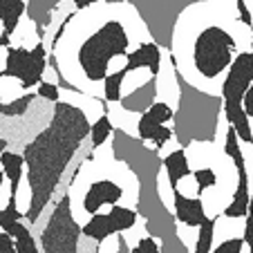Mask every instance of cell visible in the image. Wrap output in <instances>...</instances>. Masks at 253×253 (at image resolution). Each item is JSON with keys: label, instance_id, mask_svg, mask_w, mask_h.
I'll use <instances>...</instances> for the list:
<instances>
[{"label": "cell", "instance_id": "obj_30", "mask_svg": "<svg viewBox=\"0 0 253 253\" xmlns=\"http://www.w3.org/2000/svg\"><path fill=\"white\" fill-rule=\"evenodd\" d=\"M130 253H159V244L155 238L146 235V238H139L137 244L130 249Z\"/></svg>", "mask_w": 253, "mask_h": 253}, {"label": "cell", "instance_id": "obj_19", "mask_svg": "<svg viewBox=\"0 0 253 253\" xmlns=\"http://www.w3.org/2000/svg\"><path fill=\"white\" fill-rule=\"evenodd\" d=\"M162 170H166L168 184L170 188H177L184 177L191 175V166H188V157H186V148H177L172 153H168L162 159Z\"/></svg>", "mask_w": 253, "mask_h": 253}, {"label": "cell", "instance_id": "obj_29", "mask_svg": "<svg viewBox=\"0 0 253 253\" xmlns=\"http://www.w3.org/2000/svg\"><path fill=\"white\" fill-rule=\"evenodd\" d=\"M244 240L242 238H229L224 242H220L217 247L211 249V253H242L244 251Z\"/></svg>", "mask_w": 253, "mask_h": 253}, {"label": "cell", "instance_id": "obj_20", "mask_svg": "<svg viewBox=\"0 0 253 253\" xmlns=\"http://www.w3.org/2000/svg\"><path fill=\"white\" fill-rule=\"evenodd\" d=\"M25 16V0H0V25L2 34L9 36L18 29L20 18Z\"/></svg>", "mask_w": 253, "mask_h": 253}, {"label": "cell", "instance_id": "obj_18", "mask_svg": "<svg viewBox=\"0 0 253 253\" xmlns=\"http://www.w3.org/2000/svg\"><path fill=\"white\" fill-rule=\"evenodd\" d=\"M0 170L5 175V179L9 182V202H18L16 195H18V186H20V179H23V172H25V162L18 153L14 150L5 148L0 153Z\"/></svg>", "mask_w": 253, "mask_h": 253}, {"label": "cell", "instance_id": "obj_22", "mask_svg": "<svg viewBox=\"0 0 253 253\" xmlns=\"http://www.w3.org/2000/svg\"><path fill=\"white\" fill-rule=\"evenodd\" d=\"M126 77H128V72H126L124 67L105 74V79H103V96H101L105 103H119L121 94H124L121 90H124Z\"/></svg>", "mask_w": 253, "mask_h": 253}, {"label": "cell", "instance_id": "obj_16", "mask_svg": "<svg viewBox=\"0 0 253 253\" xmlns=\"http://www.w3.org/2000/svg\"><path fill=\"white\" fill-rule=\"evenodd\" d=\"M157 90H159V77H150L146 83H141L139 87H134L130 94H121L119 105L126 112L132 115H141L157 101Z\"/></svg>", "mask_w": 253, "mask_h": 253}, {"label": "cell", "instance_id": "obj_34", "mask_svg": "<svg viewBox=\"0 0 253 253\" xmlns=\"http://www.w3.org/2000/svg\"><path fill=\"white\" fill-rule=\"evenodd\" d=\"M96 2H101V0H74V9H77V11L90 9V7L96 5Z\"/></svg>", "mask_w": 253, "mask_h": 253}, {"label": "cell", "instance_id": "obj_36", "mask_svg": "<svg viewBox=\"0 0 253 253\" xmlns=\"http://www.w3.org/2000/svg\"><path fill=\"white\" fill-rule=\"evenodd\" d=\"M7 45H11V39L5 36V34H0V47H7Z\"/></svg>", "mask_w": 253, "mask_h": 253}, {"label": "cell", "instance_id": "obj_21", "mask_svg": "<svg viewBox=\"0 0 253 253\" xmlns=\"http://www.w3.org/2000/svg\"><path fill=\"white\" fill-rule=\"evenodd\" d=\"M36 99H39V96H36V92H32V90H27L25 94H20L18 99H14V101H2L0 99V117H5V119L25 117Z\"/></svg>", "mask_w": 253, "mask_h": 253}, {"label": "cell", "instance_id": "obj_38", "mask_svg": "<svg viewBox=\"0 0 253 253\" xmlns=\"http://www.w3.org/2000/svg\"><path fill=\"white\" fill-rule=\"evenodd\" d=\"M5 184V175H2V170H0V186Z\"/></svg>", "mask_w": 253, "mask_h": 253}, {"label": "cell", "instance_id": "obj_27", "mask_svg": "<svg viewBox=\"0 0 253 253\" xmlns=\"http://www.w3.org/2000/svg\"><path fill=\"white\" fill-rule=\"evenodd\" d=\"M193 177H195L197 182V193H204L206 188H213L217 184V175H215L213 168H197V170H191Z\"/></svg>", "mask_w": 253, "mask_h": 253}, {"label": "cell", "instance_id": "obj_32", "mask_svg": "<svg viewBox=\"0 0 253 253\" xmlns=\"http://www.w3.org/2000/svg\"><path fill=\"white\" fill-rule=\"evenodd\" d=\"M0 253H16L14 238H11V235H7L5 231H0Z\"/></svg>", "mask_w": 253, "mask_h": 253}, {"label": "cell", "instance_id": "obj_31", "mask_svg": "<svg viewBox=\"0 0 253 253\" xmlns=\"http://www.w3.org/2000/svg\"><path fill=\"white\" fill-rule=\"evenodd\" d=\"M235 7H238V18H240V23H242L247 29H251L253 20H251V9H249V5L244 2V0H235Z\"/></svg>", "mask_w": 253, "mask_h": 253}, {"label": "cell", "instance_id": "obj_17", "mask_svg": "<svg viewBox=\"0 0 253 253\" xmlns=\"http://www.w3.org/2000/svg\"><path fill=\"white\" fill-rule=\"evenodd\" d=\"M61 2L63 0H25V14L32 20L39 41H45L47 27L52 25L54 18V11L61 7Z\"/></svg>", "mask_w": 253, "mask_h": 253}, {"label": "cell", "instance_id": "obj_5", "mask_svg": "<svg viewBox=\"0 0 253 253\" xmlns=\"http://www.w3.org/2000/svg\"><path fill=\"white\" fill-rule=\"evenodd\" d=\"M222 81V115L226 117L229 126H233L240 143H253V121L242 110V96L253 85V52L242 49L233 56L231 65L224 72Z\"/></svg>", "mask_w": 253, "mask_h": 253}, {"label": "cell", "instance_id": "obj_3", "mask_svg": "<svg viewBox=\"0 0 253 253\" xmlns=\"http://www.w3.org/2000/svg\"><path fill=\"white\" fill-rule=\"evenodd\" d=\"M112 157L126 164L137 179V206L134 213L143 220L146 233L157 240L159 253H191L188 244L182 240L172 211L164 204L159 195V172L162 157L159 150L148 148L141 139H134L126 130H112Z\"/></svg>", "mask_w": 253, "mask_h": 253}, {"label": "cell", "instance_id": "obj_2", "mask_svg": "<svg viewBox=\"0 0 253 253\" xmlns=\"http://www.w3.org/2000/svg\"><path fill=\"white\" fill-rule=\"evenodd\" d=\"M108 5L99 9L70 11L63 18V34L54 54L61 74L83 90V83L96 85L110 72V63L130 52V29L124 16H105ZM85 94V90H83Z\"/></svg>", "mask_w": 253, "mask_h": 253}, {"label": "cell", "instance_id": "obj_15", "mask_svg": "<svg viewBox=\"0 0 253 253\" xmlns=\"http://www.w3.org/2000/svg\"><path fill=\"white\" fill-rule=\"evenodd\" d=\"M235 170H238V186H235L233 197L224 206L222 215L229 217V220H244L251 213V179H249L247 166L235 168Z\"/></svg>", "mask_w": 253, "mask_h": 253}, {"label": "cell", "instance_id": "obj_26", "mask_svg": "<svg viewBox=\"0 0 253 253\" xmlns=\"http://www.w3.org/2000/svg\"><path fill=\"white\" fill-rule=\"evenodd\" d=\"M224 155H226V157H231V159H233L235 168H242V166H247V164H244V153H242V146H240V139H238V134H235L233 126H229V128H226Z\"/></svg>", "mask_w": 253, "mask_h": 253}, {"label": "cell", "instance_id": "obj_37", "mask_svg": "<svg viewBox=\"0 0 253 253\" xmlns=\"http://www.w3.org/2000/svg\"><path fill=\"white\" fill-rule=\"evenodd\" d=\"M5 148H9V141H7L5 137H0V153H2Z\"/></svg>", "mask_w": 253, "mask_h": 253}, {"label": "cell", "instance_id": "obj_13", "mask_svg": "<svg viewBox=\"0 0 253 253\" xmlns=\"http://www.w3.org/2000/svg\"><path fill=\"white\" fill-rule=\"evenodd\" d=\"M172 191V209H175V220L179 224L188 226V229H197L202 222L209 217L204 211V200L202 197H186L179 193V188H170Z\"/></svg>", "mask_w": 253, "mask_h": 253}, {"label": "cell", "instance_id": "obj_28", "mask_svg": "<svg viewBox=\"0 0 253 253\" xmlns=\"http://www.w3.org/2000/svg\"><path fill=\"white\" fill-rule=\"evenodd\" d=\"M36 96L47 101V103H56V101H61V90H58V85L52 81H41L39 85H36Z\"/></svg>", "mask_w": 253, "mask_h": 253}, {"label": "cell", "instance_id": "obj_12", "mask_svg": "<svg viewBox=\"0 0 253 253\" xmlns=\"http://www.w3.org/2000/svg\"><path fill=\"white\" fill-rule=\"evenodd\" d=\"M124 197V188L112 179H96L90 184V188L83 195V211L90 215L99 213L101 206H112L119 204V200Z\"/></svg>", "mask_w": 253, "mask_h": 253}, {"label": "cell", "instance_id": "obj_25", "mask_svg": "<svg viewBox=\"0 0 253 253\" xmlns=\"http://www.w3.org/2000/svg\"><path fill=\"white\" fill-rule=\"evenodd\" d=\"M11 238H14V244H16V253H41L39 242H36V238L32 235V229L25 222H20Z\"/></svg>", "mask_w": 253, "mask_h": 253}, {"label": "cell", "instance_id": "obj_35", "mask_svg": "<svg viewBox=\"0 0 253 253\" xmlns=\"http://www.w3.org/2000/svg\"><path fill=\"white\" fill-rule=\"evenodd\" d=\"M119 238H117V253H130V244H128V240L124 238L121 233H117Z\"/></svg>", "mask_w": 253, "mask_h": 253}, {"label": "cell", "instance_id": "obj_11", "mask_svg": "<svg viewBox=\"0 0 253 253\" xmlns=\"http://www.w3.org/2000/svg\"><path fill=\"white\" fill-rule=\"evenodd\" d=\"M172 119V108L164 101H155L146 112L139 115L137 121V137L143 143L150 141L155 150H162L168 141L172 139V130L168 128V121Z\"/></svg>", "mask_w": 253, "mask_h": 253}, {"label": "cell", "instance_id": "obj_14", "mask_svg": "<svg viewBox=\"0 0 253 253\" xmlns=\"http://www.w3.org/2000/svg\"><path fill=\"white\" fill-rule=\"evenodd\" d=\"M141 67L150 70V77H159V72H162V47L153 41H143V43L137 45V49L126 54L124 70L128 74L141 70Z\"/></svg>", "mask_w": 253, "mask_h": 253}, {"label": "cell", "instance_id": "obj_39", "mask_svg": "<svg viewBox=\"0 0 253 253\" xmlns=\"http://www.w3.org/2000/svg\"><path fill=\"white\" fill-rule=\"evenodd\" d=\"M0 79H5V74H2V70H0Z\"/></svg>", "mask_w": 253, "mask_h": 253}, {"label": "cell", "instance_id": "obj_9", "mask_svg": "<svg viewBox=\"0 0 253 253\" xmlns=\"http://www.w3.org/2000/svg\"><path fill=\"white\" fill-rule=\"evenodd\" d=\"M5 49H7V56H5V70H2V74L9 79H16L20 83V90L27 92L43 81L45 70H47L45 41H36L34 47L7 45Z\"/></svg>", "mask_w": 253, "mask_h": 253}, {"label": "cell", "instance_id": "obj_6", "mask_svg": "<svg viewBox=\"0 0 253 253\" xmlns=\"http://www.w3.org/2000/svg\"><path fill=\"white\" fill-rule=\"evenodd\" d=\"M110 5H128L139 16L141 25L146 27L150 41L157 43L162 49L170 52L175 27L179 25V18L191 7L204 5L211 0H105Z\"/></svg>", "mask_w": 253, "mask_h": 253}, {"label": "cell", "instance_id": "obj_8", "mask_svg": "<svg viewBox=\"0 0 253 253\" xmlns=\"http://www.w3.org/2000/svg\"><path fill=\"white\" fill-rule=\"evenodd\" d=\"M81 224L74 220L70 184H65L52 206L49 220L39 235L41 253H81Z\"/></svg>", "mask_w": 253, "mask_h": 253}, {"label": "cell", "instance_id": "obj_24", "mask_svg": "<svg viewBox=\"0 0 253 253\" xmlns=\"http://www.w3.org/2000/svg\"><path fill=\"white\" fill-rule=\"evenodd\" d=\"M215 224H217L215 217H206V220L197 226L200 233H197L195 251L193 253H211V249H213V240H215Z\"/></svg>", "mask_w": 253, "mask_h": 253}, {"label": "cell", "instance_id": "obj_33", "mask_svg": "<svg viewBox=\"0 0 253 253\" xmlns=\"http://www.w3.org/2000/svg\"><path fill=\"white\" fill-rule=\"evenodd\" d=\"M242 240H244V244H251V213L244 217V235H242Z\"/></svg>", "mask_w": 253, "mask_h": 253}, {"label": "cell", "instance_id": "obj_4", "mask_svg": "<svg viewBox=\"0 0 253 253\" xmlns=\"http://www.w3.org/2000/svg\"><path fill=\"white\" fill-rule=\"evenodd\" d=\"M177 81V110L172 112V134L179 148H188L191 143H213L217 137L222 117L220 94H211L191 83L182 72L172 65Z\"/></svg>", "mask_w": 253, "mask_h": 253}, {"label": "cell", "instance_id": "obj_10", "mask_svg": "<svg viewBox=\"0 0 253 253\" xmlns=\"http://www.w3.org/2000/svg\"><path fill=\"white\" fill-rule=\"evenodd\" d=\"M137 224V213L134 209H128V206L121 204H112V209L108 213H94L90 215V220L81 226V235L92 242L101 244L110 235L124 233V231L132 229Z\"/></svg>", "mask_w": 253, "mask_h": 253}, {"label": "cell", "instance_id": "obj_1", "mask_svg": "<svg viewBox=\"0 0 253 253\" xmlns=\"http://www.w3.org/2000/svg\"><path fill=\"white\" fill-rule=\"evenodd\" d=\"M87 134L90 119L85 110L70 101H56L49 124L23 146L20 157L25 162L29 184V202L23 220H27L29 226L41 220L47 204H52L65 184L67 170L85 146Z\"/></svg>", "mask_w": 253, "mask_h": 253}, {"label": "cell", "instance_id": "obj_23", "mask_svg": "<svg viewBox=\"0 0 253 253\" xmlns=\"http://www.w3.org/2000/svg\"><path fill=\"white\" fill-rule=\"evenodd\" d=\"M112 130H115V126H112L108 112H103V115H101L94 124H90V134H87V139H90V150H94V153H96V150H99L101 146L110 139Z\"/></svg>", "mask_w": 253, "mask_h": 253}, {"label": "cell", "instance_id": "obj_7", "mask_svg": "<svg viewBox=\"0 0 253 253\" xmlns=\"http://www.w3.org/2000/svg\"><path fill=\"white\" fill-rule=\"evenodd\" d=\"M235 52H238V41L229 29H224L222 25H206L193 39L191 65L197 77H202L204 81H215L226 72Z\"/></svg>", "mask_w": 253, "mask_h": 253}]
</instances>
